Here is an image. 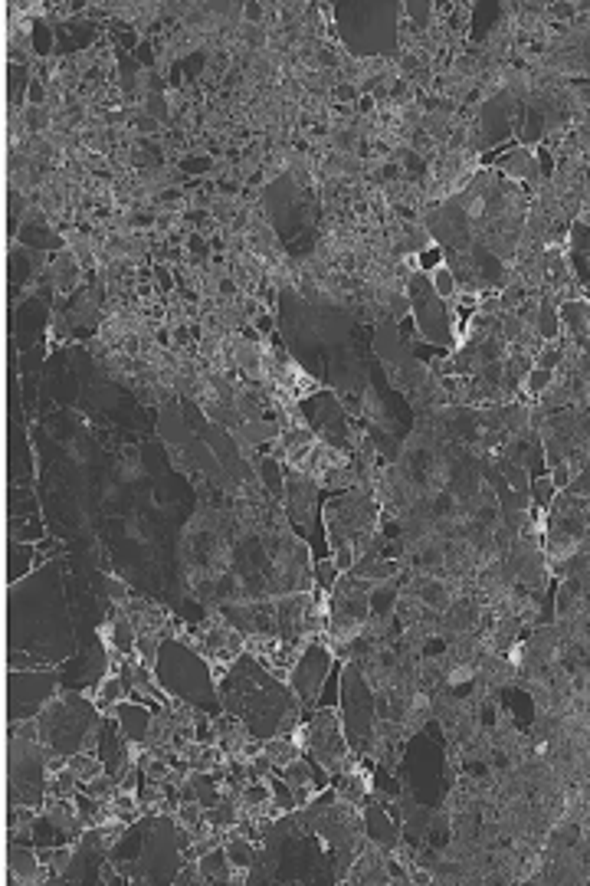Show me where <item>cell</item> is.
<instances>
[{
    "instance_id": "6da1fadb",
    "label": "cell",
    "mask_w": 590,
    "mask_h": 886,
    "mask_svg": "<svg viewBox=\"0 0 590 886\" xmlns=\"http://www.w3.org/2000/svg\"><path fill=\"white\" fill-rule=\"evenodd\" d=\"M200 870H204L206 883H220V880H230V856H226V847H213L210 854H204L200 860Z\"/></svg>"
},
{
    "instance_id": "7a4b0ae2",
    "label": "cell",
    "mask_w": 590,
    "mask_h": 886,
    "mask_svg": "<svg viewBox=\"0 0 590 886\" xmlns=\"http://www.w3.org/2000/svg\"><path fill=\"white\" fill-rule=\"evenodd\" d=\"M429 289H433V296L436 299H442V302H449V299H456L459 296V279H456V272H453V266H436V270L429 272Z\"/></svg>"
},
{
    "instance_id": "3957f363",
    "label": "cell",
    "mask_w": 590,
    "mask_h": 886,
    "mask_svg": "<svg viewBox=\"0 0 590 886\" xmlns=\"http://www.w3.org/2000/svg\"><path fill=\"white\" fill-rule=\"evenodd\" d=\"M226 856H230V867L233 870H250L252 867V847H250V837H239V834H230L226 841Z\"/></svg>"
},
{
    "instance_id": "277c9868",
    "label": "cell",
    "mask_w": 590,
    "mask_h": 886,
    "mask_svg": "<svg viewBox=\"0 0 590 886\" xmlns=\"http://www.w3.org/2000/svg\"><path fill=\"white\" fill-rule=\"evenodd\" d=\"M560 325H567L571 331L590 329V309L584 302H564L560 305Z\"/></svg>"
},
{
    "instance_id": "5b68a950",
    "label": "cell",
    "mask_w": 590,
    "mask_h": 886,
    "mask_svg": "<svg viewBox=\"0 0 590 886\" xmlns=\"http://www.w3.org/2000/svg\"><path fill=\"white\" fill-rule=\"evenodd\" d=\"M69 768L75 771V778L79 781H92V778H99V775L105 771L102 758H95V755H73V758H69Z\"/></svg>"
},
{
    "instance_id": "8992f818",
    "label": "cell",
    "mask_w": 590,
    "mask_h": 886,
    "mask_svg": "<svg viewBox=\"0 0 590 886\" xmlns=\"http://www.w3.org/2000/svg\"><path fill=\"white\" fill-rule=\"evenodd\" d=\"M551 384H554V371H547V368H528V375H525V390H528L531 397H541V394H547L551 390Z\"/></svg>"
},
{
    "instance_id": "52a82bcc",
    "label": "cell",
    "mask_w": 590,
    "mask_h": 886,
    "mask_svg": "<svg viewBox=\"0 0 590 886\" xmlns=\"http://www.w3.org/2000/svg\"><path fill=\"white\" fill-rule=\"evenodd\" d=\"M413 263H416V270L423 272V276H429L436 266H442V246L440 243H429L427 250H420V253L413 256Z\"/></svg>"
},
{
    "instance_id": "ba28073f",
    "label": "cell",
    "mask_w": 590,
    "mask_h": 886,
    "mask_svg": "<svg viewBox=\"0 0 590 886\" xmlns=\"http://www.w3.org/2000/svg\"><path fill=\"white\" fill-rule=\"evenodd\" d=\"M531 493H534V502H538V509H547V506L554 502V493H558V486L551 482V476H541V480H534Z\"/></svg>"
},
{
    "instance_id": "9c48e42d",
    "label": "cell",
    "mask_w": 590,
    "mask_h": 886,
    "mask_svg": "<svg viewBox=\"0 0 590 886\" xmlns=\"http://www.w3.org/2000/svg\"><path fill=\"white\" fill-rule=\"evenodd\" d=\"M560 358H564V351H560V345H545V348H538V355H534V364L538 368H547V371H554L560 364Z\"/></svg>"
},
{
    "instance_id": "30bf717a",
    "label": "cell",
    "mask_w": 590,
    "mask_h": 886,
    "mask_svg": "<svg viewBox=\"0 0 590 886\" xmlns=\"http://www.w3.org/2000/svg\"><path fill=\"white\" fill-rule=\"evenodd\" d=\"M23 125H27L30 132H43L46 125H49V112H46V106H27V112H23Z\"/></svg>"
},
{
    "instance_id": "8fae6325",
    "label": "cell",
    "mask_w": 590,
    "mask_h": 886,
    "mask_svg": "<svg viewBox=\"0 0 590 886\" xmlns=\"http://www.w3.org/2000/svg\"><path fill=\"white\" fill-rule=\"evenodd\" d=\"M315 571H318V574H315V581H318L322 587H328V591H331V587L338 585V574H341V571H338V565H335V561H318V565H315Z\"/></svg>"
},
{
    "instance_id": "7c38bea8",
    "label": "cell",
    "mask_w": 590,
    "mask_h": 886,
    "mask_svg": "<svg viewBox=\"0 0 590 886\" xmlns=\"http://www.w3.org/2000/svg\"><path fill=\"white\" fill-rule=\"evenodd\" d=\"M272 329H276V316H272V312H266V309H259V312L252 316V331L269 338V335H276Z\"/></svg>"
},
{
    "instance_id": "4fadbf2b",
    "label": "cell",
    "mask_w": 590,
    "mask_h": 886,
    "mask_svg": "<svg viewBox=\"0 0 590 886\" xmlns=\"http://www.w3.org/2000/svg\"><path fill=\"white\" fill-rule=\"evenodd\" d=\"M27 106H46V86H43V79H30V86H27Z\"/></svg>"
}]
</instances>
